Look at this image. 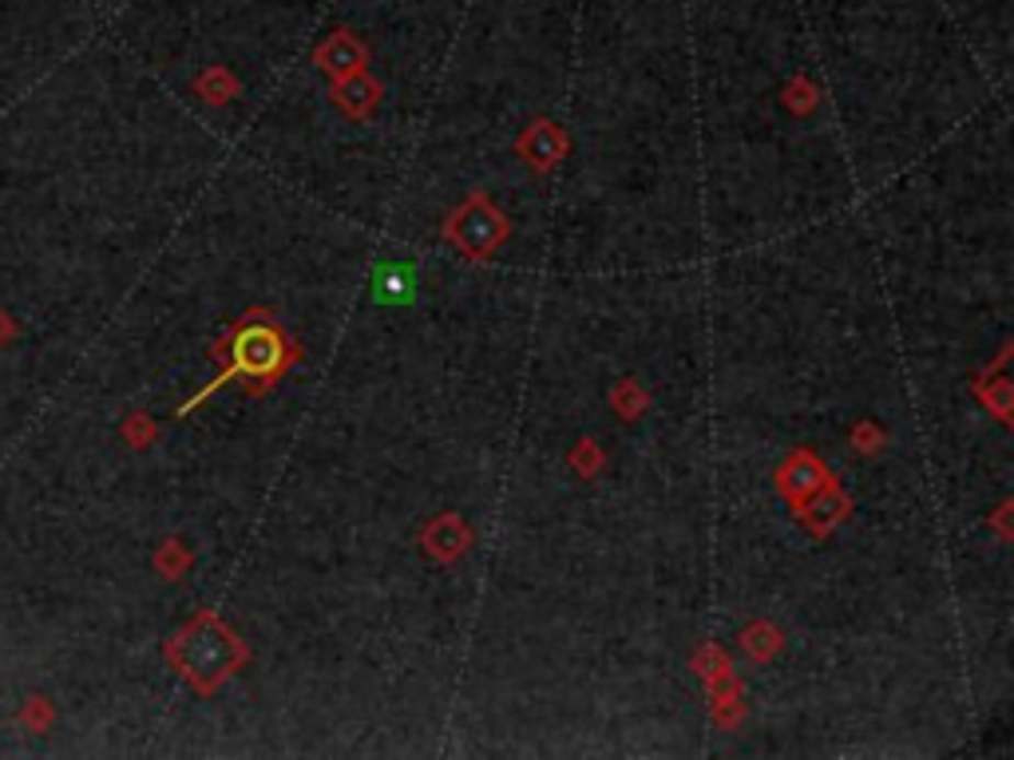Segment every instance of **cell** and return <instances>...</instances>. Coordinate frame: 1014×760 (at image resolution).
<instances>
[{
  "mask_svg": "<svg viewBox=\"0 0 1014 760\" xmlns=\"http://www.w3.org/2000/svg\"><path fill=\"white\" fill-rule=\"evenodd\" d=\"M187 666L194 673H218L226 666V642L218 634H194L191 649H187Z\"/></svg>",
  "mask_w": 1014,
  "mask_h": 760,
  "instance_id": "obj_1",
  "label": "cell"
},
{
  "mask_svg": "<svg viewBox=\"0 0 1014 760\" xmlns=\"http://www.w3.org/2000/svg\"><path fill=\"white\" fill-rule=\"evenodd\" d=\"M408 290H413V282L401 270H385V274L376 277V294L381 297H408Z\"/></svg>",
  "mask_w": 1014,
  "mask_h": 760,
  "instance_id": "obj_2",
  "label": "cell"
}]
</instances>
